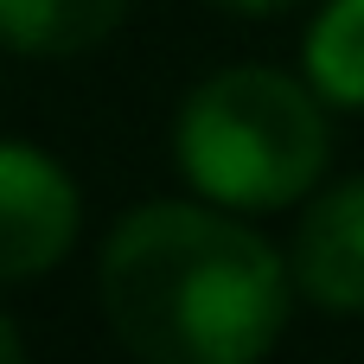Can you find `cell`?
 Segmentation results:
<instances>
[{"label":"cell","mask_w":364,"mask_h":364,"mask_svg":"<svg viewBox=\"0 0 364 364\" xmlns=\"http://www.w3.org/2000/svg\"><path fill=\"white\" fill-rule=\"evenodd\" d=\"M134 0H0V45L26 58H77L102 45Z\"/></svg>","instance_id":"cell-5"},{"label":"cell","mask_w":364,"mask_h":364,"mask_svg":"<svg viewBox=\"0 0 364 364\" xmlns=\"http://www.w3.org/2000/svg\"><path fill=\"white\" fill-rule=\"evenodd\" d=\"M77 218L83 205L70 173L26 141H0V282H32L58 269L77 243Z\"/></svg>","instance_id":"cell-3"},{"label":"cell","mask_w":364,"mask_h":364,"mask_svg":"<svg viewBox=\"0 0 364 364\" xmlns=\"http://www.w3.org/2000/svg\"><path fill=\"white\" fill-rule=\"evenodd\" d=\"M288 275L307 301L333 314H364V179H339L307 205Z\"/></svg>","instance_id":"cell-4"},{"label":"cell","mask_w":364,"mask_h":364,"mask_svg":"<svg viewBox=\"0 0 364 364\" xmlns=\"http://www.w3.org/2000/svg\"><path fill=\"white\" fill-rule=\"evenodd\" d=\"M307 77L333 102H364V0H326L307 26Z\"/></svg>","instance_id":"cell-6"},{"label":"cell","mask_w":364,"mask_h":364,"mask_svg":"<svg viewBox=\"0 0 364 364\" xmlns=\"http://www.w3.org/2000/svg\"><path fill=\"white\" fill-rule=\"evenodd\" d=\"M326 147L333 141L320 102L269 64L205 77L173 128L179 173L230 211H275L307 198L326 166Z\"/></svg>","instance_id":"cell-2"},{"label":"cell","mask_w":364,"mask_h":364,"mask_svg":"<svg viewBox=\"0 0 364 364\" xmlns=\"http://www.w3.org/2000/svg\"><path fill=\"white\" fill-rule=\"evenodd\" d=\"M218 6H230V13H288L301 0H218Z\"/></svg>","instance_id":"cell-8"},{"label":"cell","mask_w":364,"mask_h":364,"mask_svg":"<svg viewBox=\"0 0 364 364\" xmlns=\"http://www.w3.org/2000/svg\"><path fill=\"white\" fill-rule=\"evenodd\" d=\"M288 262L205 205H141L102 243V314L141 364H256L288 326Z\"/></svg>","instance_id":"cell-1"},{"label":"cell","mask_w":364,"mask_h":364,"mask_svg":"<svg viewBox=\"0 0 364 364\" xmlns=\"http://www.w3.org/2000/svg\"><path fill=\"white\" fill-rule=\"evenodd\" d=\"M0 364H26V339H19V326L0 314Z\"/></svg>","instance_id":"cell-7"}]
</instances>
